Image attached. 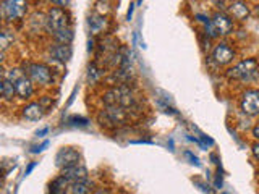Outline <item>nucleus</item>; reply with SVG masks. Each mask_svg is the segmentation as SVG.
<instances>
[{"label": "nucleus", "instance_id": "obj_1", "mask_svg": "<svg viewBox=\"0 0 259 194\" xmlns=\"http://www.w3.org/2000/svg\"><path fill=\"white\" fill-rule=\"evenodd\" d=\"M102 101L107 107H121L130 112L138 105V95L132 86L125 84V86L110 87L109 91L102 95Z\"/></svg>", "mask_w": 259, "mask_h": 194}, {"label": "nucleus", "instance_id": "obj_2", "mask_svg": "<svg viewBox=\"0 0 259 194\" xmlns=\"http://www.w3.org/2000/svg\"><path fill=\"white\" fill-rule=\"evenodd\" d=\"M46 29L51 36H55L57 32L65 29H71V16L63 8H51L46 15Z\"/></svg>", "mask_w": 259, "mask_h": 194}, {"label": "nucleus", "instance_id": "obj_3", "mask_svg": "<svg viewBox=\"0 0 259 194\" xmlns=\"http://www.w3.org/2000/svg\"><path fill=\"white\" fill-rule=\"evenodd\" d=\"M4 78L10 81V83H13L16 89V95L21 97V99H29V97L34 94L32 81L26 76V73L21 68H10L4 75Z\"/></svg>", "mask_w": 259, "mask_h": 194}, {"label": "nucleus", "instance_id": "obj_4", "mask_svg": "<svg viewBox=\"0 0 259 194\" xmlns=\"http://www.w3.org/2000/svg\"><path fill=\"white\" fill-rule=\"evenodd\" d=\"M227 78L238 81H251L259 76V62L256 59H245L238 62L235 67L227 70Z\"/></svg>", "mask_w": 259, "mask_h": 194}, {"label": "nucleus", "instance_id": "obj_5", "mask_svg": "<svg viewBox=\"0 0 259 194\" xmlns=\"http://www.w3.org/2000/svg\"><path fill=\"white\" fill-rule=\"evenodd\" d=\"M23 71L26 73V76L36 84L47 86V84H51V81H52V71L44 63H29L28 62V63H24Z\"/></svg>", "mask_w": 259, "mask_h": 194}, {"label": "nucleus", "instance_id": "obj_6", "mask_svg": "<svg viewBox=\"0 0 259 194\" xmlns=\"http://www.w3.org/2000/svg\"><path fill=\"white\" fill-rule=\"evenodd\" d=\"M128 110L121 109V107H107L99 113V121L102 126H117V125H123L126 118H128Z\"/></svg>", "mask_w": 259, "mask_h": 194}, {"label": "nucleus", "instance_id": "obj_7", "mask_svg": "<svg viewBox=\"0 0 259 194\" xmlns=\"http://www.w3.org/2000/svg\"><path fill=\"white\" fill-rule=\"evenodd\" d=\"M240 109L243 113H246L249 117L259 115V91L257 89H246L241 95Z\"/></svg>", "mask_w": 259, "mask_h": 194}, {"label": "nucleus", "instance_id": "obj_8", "mask_svg": "<svg viewBox=\"0 0 259 194\" xmlns=\"http://www.w3.org/2000/svg\"><path fill=\"white\" fill-rule=\"evenodd\" d=\"M79 160H81V156L75 148H62L55 156V165L60 170H65L68 167L78 165Z\"/></svg>", "mask_w": 259, "mask_h": 194}, {"label": "nucleus", "instance_id": "obj_9", "mask_svg": "<svg viewBox=\"0 0 259 194\" xmlns=\"http://www.w3.org/2000/svg\"><path fill=\"white\" fill-rule=\"evenodd\" d=\"M28 4L24 2H13V0H5L2 2V12L7 21H15L23 18V15L26 13Z\"/></svg>", "mask_w": 259, "mask_h": 194}, {"label": "nucleus", "instance_id": "obj_10", "mask_svg": "<svg viewBox=\"0 0 259 194\" xmlns=\"http://www.w3.org/2000/svg\"><path fill=\"white\" fill-rule=\"evenodd\" d=\"M210 23H212L217 36H227L233 31V20L227 13L222 12L214 13V16L210 18Z\"/></svg>", "mask_w": 259, "mask_h": 194}, {"label": "nucleus", "instance_id": "obj_11", "mask_svg": "<svg viewBox=\"0 0 259 194\" xmlns=\"http://www.w3.org/2000/svg\"><path fill=\"white\" fill-rule=\"evenodd\" d=\"M212 59L217 65H229L235 59V51L227 42H221L214 47Z\"/></svg>", "mask_w": 259, "mask_h": 194}, {"label": "nucleus", "instance_id": "obj_12", "mask_svg": "<svg viewBox=\"0 0 259 194\" xmlns=\"http://www.w3.org/2000/svg\"><path fill=\"white\" fill-rule=\"evenodd\" d=\"M88 28H89V32L94 36L102 34V32H105L109 28V20L105 18L104 15L93 13L88 16Z\"/></svg>", "mask_w": 259, "mask_h": 194}, {"label": "nucleus", "instance_id": "obj_13", "mask_svg": "<svg viewBox=\"0 0 259 194\" xmlns=\"http://www.w3.org/2000/svg\"><path fill=\"white\" fill-rule=\"evenodd\" d=\"M227 10H229L230 18L238 20V21H245L249 16V7L245 2H241V0H235V2H230L229 7H227Z\"/></svg>", "mask_w": 259, "mask_h": 194}, {"label": "nucleus", "instance_id": "obj_14", "mask_svg": "<svg viewBox=\"0 0 259 194\" xmlns=\"http://www.w3.org/2000/svg\"><path fill=\"white\" fill-rule=\"evenodd\" d=\"M62 176H65L70 183H76V181H81V180H86L88 178V168L84 165H73V167H68L60 172Z\"/></svg>", "mask_w": 259, "mask_h": 194}, {"label": "nucleus", "instance_id": "obj_15", "mask_svg": "<svg viewBox=\"0 0 259 194\" xmlns=\"http://www.w3.org/2000/svg\"><path fill=\"white\" fill-rule=\"evenodd\" d=\"M49 54H51V57H52V59H55L57 62L65 63V62H68L71 59L73 51H71V45L57 42V44L51 45V48H49Z\"/></svg>", "mask_w": 259, "mask_h": 194}, {"label": "nucleus", "instance_id": "obj_16", "mask_svg": "<svg viewBox=\"0 0 259 194\" xmlns=\"http://www.w3.org/2000/svg\"><path fill=\"white\" fill-rule=\"evenodd\" d=\"M44 113H46V109L40 105V102H31L23 109V117L26 120H29V121L40 120L44 117Z\"/></svg>", "mask_w": 259, "mask_h": 194}, {"label": "nucleus", "instance_id": "obj_17", "mask_svg": "<svg viewBox=\"0 0 259 194\" xmlns=\"http://www.w3.org/2000/svg\"><path fill=\"white\" fill-rule=\"evenodd\" d=\"M71 183L65 176H57L55 180L49 186V194H67L70 191Z\"/></svg>", "mask_w": 259, "mask_h": 194}, {"label": "nucleus", "instance_id": "obj_18", "mask_svg": "<svg viewBox=\"0 0 259 194\" xmlns=\"http://www.w3.org/2000/svg\"><path fill=\"white\" fill-rule=\"evenodd\" d=\"M93 181L86 178V180H81L76 183H71L70 186V194H91L93 192Z\"/></svg>", "mask_w": 259, "mask_h": 194}, {"label": "nucleus", "instance_id": "obj_19", "mask_svg": "<svg viewBox=\"0 0 259 194\" xmlns=\"http://www.w3.org/2000/svg\"><path fill=\"white\" fill-rule=\"evenodd\" d=\"M0 91H2L4 101H13V97L16 95V89L13 83H10L8 79H2V84H0Z\"/></svg>", "mask_w": 259, "mask_h": 194}, {"label": "nucleus", "instance_id": "obj_20", "mask_svg": "<svg viewBox=\"0 0 259 194\" xmlns=\"http://www.w3.org/2000/svg\"><path fill=\"white\" fill-rule=\"evenodd\" d=\"M101 76H102V70L97 68L96 63L89 65V67H88V83L94 84V83H97V81L101 79Z\"/></svg>", "mask_w": 259, "mask_h": 194}, {"label": "nucleus", "instance_id": "obj_21", "mask_svg": "<svg viewBox=\"0 0 259 194\" xmlns=\"http://www.w3.org/2000/svg\"><path fill=\"white\" fill-rule=\"evenodd\" d=\"M67 123L71 125V126H79V128H84L89 125V120L84 118V117H78V115H73L67 120Z\"/></svg>", "mask_w": 259, "mask_h": 194}, {"label": "nucleus", "instance_id": "obj_22", "mask_svg": "<svg viewBox=\"0 0 259 194\" xmlns=\"http://www.w3.org/2000/svg\"><path fill=\"white\" fill-rule=\"evenodd\" d=\"M196 184L199 186V189L204 192V194H214V189L210 188V186L207 184V183H204V181H198L196 180Z\"/></svg>", "mask_w": 259, "mask_h": 194}, {"label": "nucleus", "instance_id": "obj_23", "mask_svg": "<svg viewBox=\"0 0 259 194\" xmlns=\"http://www.w3.org/2000/svg\"><path fill=\"white\" fill-rule=\"evenodd\" d=\"M185 157H186V159H190V162H191L193 165H196V167H199V165H201L199 159H198L196 156H194V154H193L191 151H185Z\"/></svg>", "mask_w": 259, "mask_h": 194}, {"label": "nucleus", "instance_id": "obj_24", "mask_svg": "<svg viewBox=\"0 0 259 194\" xmlns=\"http://www.w3.org/2000/svg\"><path fill=\"white\" fill-rule=\"evenodd\" d=\"M222 184H224V176H222V170L219 168L217 170V176H215V183H214V186L217 189H221L222 188Z\"/></svg>", "mask_w": 259, "mask_h": 194}, {"label": "nucleus", "instance_id": "obj_25", "mask_svg": "<svg viewBox=\"0 0 259 194\" xmlns=\"http://www.w3.org/2000/svg\"><path fill=\"white\" fill-rule=\"evenodd\" d=\"M46 148H49V141H44L42 144H40V146H36V148H32L31 149V152L32 154H37V152H42Z\"/></svg>", "mask_w": 259, "mask_h": 194}, {"label": "nucleus", "instance_id": "obj_26", "mask_svg": "<svg viewBox=\"0 0 259 194\" xmlns=\"http://www.w3.org/2000/svg\"><path fill=\"white\" fill-rule=\"evenodd\" d=\"M194 18H196L198 21H201V23H204V26H206V24H209L210 23V20H209V16H206V15H196V16H194Z\"/></svg>", "mask_w": 259, "mask_h": 194}, {"label": "nucleus", "instance_id": "obj_27", "mask_svg": "<svg viewBox=\"0 0 259 194\" xmlns=\"http://www.w3.org/2000/svg\"><path fill=\"white\" fill-rule=\"evenodd\" d=\"M253 156L256 157V160H259V142H256V144H253Z\"/></svg>", "mask_w": 259, "mask_h": 194}, {"label": "nucleus", "instance_id": "obj_28", "mask_svg": "<svg viewBox=\"0 0 259 194\" xmlns=\"http://www.w3.org/2000/svg\"><path fill=\"white\" fill-rule=\"evenodd\" d=\"M36 165H37V162H32V164H29V165H28V168H26V172H24V175L28 176V175L32 172V170H34V167H36Z\"/></svg>", "mask_w": 259, "mask_h": 194}, {"label": "nucleus", "instance_id": "obj_29", "mask_svg": "<svg viewBox=\"0 0 259 194\" xmlns=\"http://www.w3.org/2000/svg\"><path fill=\"white\" fill-rule=\"evenodd\" d=\"M133 10H135V4H132V5H130V8H128V13H126V18H128V20H132Z\"/></svg>", "mask_w": 259, "mask_h": 194}, {"label": "nucleus", "instance_id": "obj_30", "mask_svg": "<svg viewBox=\"0 0 259 194\" xmlns=\"http://www.w3.org/2000/svg\"><path fill=\"white\" fill-rule=\"evenodd\" d=\"M93 194H110V191L107 188H99V189H96Z\"/></svg>", "mask_w": 259, "mask_h": 194}, {"label": "nucleus", "instance_id": "obj_31", "mask_svg": "<svg viewBox=\"0 0 259 194\" xmlns=\"http://www.w3.org/2000/svg\"><path fill=\"white\" fill-rule=\"evenodd\" d=\"M132 144H152V141H148V139H140V141H132Z\"/></svg>", "mask_w": 259, "mask_h": 194}, {"label": "nucleus", "instance_id": "obj_32", "mask_svg": "<svg viewBox=\"0 0 259 194\" xmlns=\"http://www.w3.org/2000/svg\"><path fill=\"white\" fill-rule=\"evenodd\" d=\"M49 133V128H42V129H39V131L36 133L37 136H46Z\"/></svg>", "mask_w": 259, "mask_h": 194}, {"label": "nucleus", "instance_id": "obj_33", "mask_svg": "<svg viewBox=\"0 0 259 194\" xmlns=\"http://www.w3.org/2000/svg\"><path fill=\"white\" fill-rule=\"evenodd\" d=\"M253 136L256 137V139H259V125H256V126L253 128Z\"/></svg>", "mask_w": 259, "mask_h": 194}, {"label": "nucleus", "instance_id": "obj_34", "mask_svg": "<svg viewBox=\"0 0 259 194\" xmlns=\"http://www.w3.org/2000/svg\"><path fill=\"white\" fill-rule=\"evenodd\" d=\"M168 146H170V151H175V149H174V139H170V141H168Z\"/></svg>", "mask_w": 259, "mask_h": 194}]
</instances>
